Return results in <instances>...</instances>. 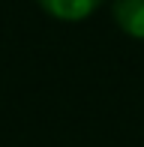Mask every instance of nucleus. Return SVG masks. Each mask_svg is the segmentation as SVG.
I'll return each mask as SVG.
<instances>
[{
    "mask_svg": "<svg viewBox=\"0 0 144 147\" xmlns=\"http://www.w3.org/2000/svg\"><path fill=\"white\" fill-rule=\"evenodd\" d=\"M36 3L42 6V12H48L51 18L75 24V21L90 18L102 6V0H36Z\"/></svg>",
    "mask_w": 144,
    "mask_h": 147,
    "instance_id": "nucleus-1",
    "label": "nucleus"
},
{
    "mask_svg": "<svg viewBox=\"0 0 144 147\" xmlns=\"http://www.w3.org/2000/svg\"><path fill=\"white\" fill-rule=\"evenodd\" d=\"M111 18L129 39H144V0H114Z\"/></svg>",
    "mask_w": 144,
    "mask_h": 147,
    "instance_id": "nucleus-2",
    "label": "nucleus"
}]
</instances>
